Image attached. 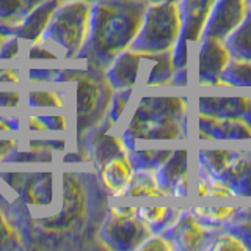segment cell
Listing matches in <instances>:
<instances>
[{"label": "cell", "mask_w": 251, "mask_h": 251, "mask_svg": "<svg viewBox=\"0 0 251 251\" xmlns=\"http://www.w3.org/2000/svg\"><path fill=\"white\" fill-rule=\"evenodd\" d=\"M145 0H96L91 3L90 30L75 61L104 71L118 53L129 49L141 27Z\"/></svg>", "instance_id": "1"}, {"label": "cell", "mask_w": 251, "mask_h": 251, "mask_svg": "<svg viewBox=\"0 0 251 251\" xmlns=\"http://www.w3.org/2000/svg\"><path fill=\"white\" fill-rule=\"evenodd\" d=\"M187 96H141L120 133L127 151L141 143L188 138Z\"/></svg>", "instance_id": "2"}, {"label": "cell", "mask_w": 251, "mask_h": 251, "mask_svg": "<svg viewBox=\"0 0 251 251\" xmlns=\"http://www.w3.org/2000/svg\"><path fill=\"white\" fill-rule=\"evenodd\" d=\"M75 145L105 121L113 88L102 69L85 65L75 80Z\"/></svg>", "instance_id": "3"}, {"label": "cell", "mask_w": 251, "mask_h": 251, "mask_svg": "<svg viewBox=\"0 0 251 251\" xmlns=\"http://www.w3.org/2000/svg\"><path fill=\"white\" fill-rule=\"evenodd\" d=\"M91 3L83 0L63 2L55 10L43 33V41L61 49V60L77 58L90 30Z\"/></svg>", "instance_id": "4"}, {"label": "cell", "mask_w": 251, "mask_h": 251, "mask_svg": "<svg viewBox=\"0 0 251 251\" xmlns=\"http://www.w3.org/2000/svg\"><path fill=\"white\" fill-rule=\"evenodd\" d=\"M182 31L179 3H149L141 27L129 49L145 53L171 52Z\"/></svg>", "instance_id": "5"}, {"label": "cell", "mask_w": 251, "mask_h": 251, "mask_svg": "<svg viewBox=\"0 0 251 251\" xmlns=\"http://www.w3.org/2000/svg\"><path fill=\"white\" fill-rule=\"evenodd\" d=\"M151 234V229L138 218L135 206L110 204L99 226L98 242L102 250L133 251Z\"/></svg>", "instance_id": "6"}, {"label": "cell", "mask_w": 251, "mask_h": 251, "mask_svg": "<svg viewBox=\"0 0 251 251\" xmlns=\"http://www.w3.org/2000/svg\"><path fill=\"white\" fill-rule=\"evenodd\" d=\"M190 171H188V149L173 148V152L154 171L157 188L163 198H187L190 193Z\"/></svg>", "instance_id": "7"}, {"label": "cell", "mask_w": 251, "mask_h": 251, "mask_svg": "<svg viewBox=\"0 0 251 251\" xmlns=\"http://www.w3.org/2000/svg\"><path fill=\"white\" fill-rule=\"evenodd\" d=\"M231 60V53L225 41L217 38H201L198 60H196L198 85L207 88H220V78Z\"/></svg>", "instance_id": "8"}, {"label": "cell", "mask_w": 251, "mask_h": 251, "mask_svg": "<svg viewBox=\"0 0 251 251\" xmlns=\"http://www.w3.org/2000/svg\"><path fill=\"white\" fill-rule=\"evenodd\" d=\"M217 231L204 227L198 220L193 217L190 209H182L179 218L173 223L168 229H165L162 235H165L175 250L179 251H200L206 250L212 237Z\"/></svg>", "instance_id": "9"}, {"label": "cell", "mask_w": 251, "mask_h": 251, "mask_svg": "<svg viewBox=\"0 0 251 251\" xmlns=\"http://www.w3.org/2000/svg\"><path fill=\"white\" fill-rule=\"evenodd\" d=\"M248 10V0H217L210 8L201 38H217L225 41L243 22Z\"/></svg>", "instance_id": "10"}, {"label": "cell", "mask_w": 251, "mask_h": 251, "mask_svg": "<svg viewBox=\"0 0 251 251\" xmlns=\"http://www.w3.org/2000/svg\"><path fill=\"white\" fill-rule=\"evenodd\" d=\"M196 123L201 141H234L247 143L251 148V129L243 120H220L198 113Z\"/></svg>", "instance_id": "11"}, {"label": "cell", "mask_w": 251, "mask_h": 251, "mask_svg": "<svg viewBox=\"0 0 251 251\" xmlns=\"http://www.w3.org/2000/svg\"><path fill=\"white\" fill-rule=\"evenodd\" d=\"M93 170L110 198H126V190L133 175L127 151L108 157L105 162H102Z\"/></svg>", "instance_id": "12"}, {"label": "cell", "mask_w": 251, "mask_h": 251, "mask_svg": "<svg viewBox=\"0 0 251 251\" xmlns=\"http://www.w3.org/2000/svg\"><path fill=\"white\" fill-rule=\"evenodd\" d=\"M145 52L126 49L104 69L108 83L113 90L135 88L140 82V69L145 60Z\"/></svg>", "instance_id": "13"}, {"label": "cell", "mask_w": 251, "mask_h": 251, "mask_svg": "<svg viewBox=\"0 0 251 251\" xmlns=\"http://www.w3.org/2000/svg\"><path fill=\"white\" fill-rule=\"evenodd\" d=\"M60 0H43L38 6H35L18 25L10 28V35L19 38L22 46L33 44L43 41V33L55 10L60 6Z\"/></svg>", "instance_id": "14"}, {"label": "cell", "mask_w": 251, "mask_h": 251, "mask_svg": "<svg viewBox=\"0 0 251 251\" xmlns=\"http://www.w3.org/2000/svg\"><path fill=\"white\" fill-rule=\"evenodd\" d=\"M215 2L217 0H180L179 2V10L182 16L180 38H184L188 44L200 43L210 8Z\"/></svg>", "instance_id": "15"}, {"label": "cell", "mask_w": 251, "mask_h": 251, "mask_svg": "<svg viewBox=\"0 0 251 251\" xmlns=\"http://www.w3.org/2000/svg\"><path fill=\"white\" fill-rule=\"evenodd\" d=\"M250 99V96H200L196 108L200 115L220 120H242Z\"/></svg>", "instance_id": "16"}, {"label": "cell", "mask_w": 251, "mask_h": 251, "mask_svg": "<svg viewBox=\"0 0 251 251\" xmlns=\"http://www.w3.org/2000/svg\"><path fill=\"white\" fill-rule=\"evenodd\" d=\"M217 182L223 184L232 196H251V151H245L235 159Z\"/></svg>", "instance_id": "17"}, {"label": "cell", "mask_w": 251, "mask_h": 251, "mask_svg": "<svg viewBox=\"0 0 251 251\" xmlns=\"http://www.w3.org/2000/svg\"><path fill=\"white\" fill-rule=\"evenodd\" d=\"M180 207H163V206H138L137 215L152 234H162L165 229L179 218Z\"/></svg>", "instance_id": "18"}, {"label": "cell", "mask_w": 251, "mask_h": 251, "mask_svg": "<svg viewBox=\"0 0 251 251\" xmlns=\"http://www.w3.org/2000/svg\"><path fill=\"white\" fill-rule=\"evenodd\" d=\"M232 60L251 61V8L240 25L225 39Z\"/></svg>", "instance_id": "19"}, {"label": "cell", "mask_w": 251, "mask_h": 251, "mask_svg": "<svg viewBox=\"0 0 251 251\" xmlns=\"http://www.w3.org/2000/svg\"><path fill=\"white\" fill-rule=\"evenodd\" d=\"M43 0H0V30L10 36V28L25 18Z\"/></svg>", "instance_id": "20"}, {"label": "cell", "mask_w": 251, "mask_h": 251, "mask_svg": "<svg viewBox=\"0 0 251 251\" xmlns=\"http://www.w3.org/2000/svg\"><path fill=\"white\" fill-rule=\"evenodd\" d=\"M68 104V94L63 90H33L28 88L24 96V107L28 112L46 108L65 110Z\"/></svg>", "instance_id": "21"}, {"label": "cell", "mask_w": 251, "mask_h": 251, "mask_svg": "<svg viewBox=\"0 0 251 251\" xmlns=\"http://www.w3.org/2000/svg\"><path fill=\"white\" fill-rule=\"evenodd\" d=\"M173 148H141L127 151L133 171H155L168 159Z\"/></svg>", "instance_id": "22"}, {"label": "cell", "mask_w": 251, "mask_h": 251, "mask_svg": "<svg viewBox=\"0 0 251 251\" xmlns=\"http://www.w3.org/2000/svg\"><path fill=\"white\" fill-rule=\"evenodd\" d=\"M126 198H163L157 188L154 171H133L126 190Z\"/></svg>", "instance_id": "23"}, {"label": "cell", "mask_w": 251, "mask_h": 251, "mask_svg": "<svg viewBox=\"0 0 251 251\" xmlns=\"http://www.w3.org/2000/svg\"><path fill=\"white\" fill-rule=\"evenodd\" d=\"M193 217L198 220V222L212 231H218L223 229V225L229 220L237 207H209V206H195V207H188Z\"/></svg>", "instance_id": "24"}, {"label": "cell", "mask_w": 251, "mask_h": 251, "mask_svg": "<svg viewBox=\"0 0 251 251\" xmlns=\"http://www.w3.org/2000/svg\"><path fill=\"white\" fill-rule=\"evenodd\" d=\"M251 88V61L231 60L220 78V88Z\"/></svg>", "instance_id": "25"}, {"label": "cell", "mask_w": 251, "mask_h": 251, "mask_svg": "<svg viewBox=\"0 0 251 251\" xmlns=\"http://www.w3.org/2000/svg\"><path fill=\"white\" fill-rule=\"evenodd\" d=\"M225 231H229L240 239L248 251H251V207H237L234 215L223 225Z\"/></svg>", "instance_id": "26"}, {"label": "cell", "mask_w": 251, "mask_h": 251, "mask_svg": "<svg viewBox=\"0 0 251 251\" xmlns=\"http://www.w3.org/2000/svg\"><path fill=\"white\" fill-rule=\"evenodd\" d=\"M21 251L25 250L19 231L13 226L10 218L5 214L3 207L0 206V251Z\"/></svg>", "instance_id": "27"}, {"label": "cell", "mask_w": 251, "mask_h": 251, "mask_svg": "<svg viewBox=\"0 0 251 251\" xmlns=\"http://www.w3.org/2000/svg\"><path fill=\"white\" fill-rule=\"evenodd\" d=\"M53 152H41L33 151V149L24 148L19 145L18 149H14L2 160V165L6 163H52Z\"/></svg>", "instance_id": "28"}, {"label": "cell", "mask_w": 251, "mask_h": 251, "mask_svg": "<svg viewBox=\"0 0 251 251\" xmlns=\"http://www.w3.org/2000/svg\"><path fill=\"white\" fill-rule=\"evenodd\" d=\"M206 250L209 251H248L240 239H237L234 234L225 229H218L214 234V237H212Z\"/></svg>", "instance_id": "29"}, {"label": "cell", "mask_w": 251, "mask_h": 251, "mask_svg": "<svg viewBox=\"0 0 251 251\" xmlns=\"http://www.w3.org/2000/svg\"><path fill=\"white\" fill-rule=\"evenodd\" d=\"M132 93H133V88H124V90H115L113 91L112 100H110V107H108V113H107L108 121L113 126H116L118 121L121 120L124 110L130 100Z\"/></svg>", "instance_id": "30"}, {"label": "cell", "mask_w": 251, "mask_h": 251, "mask_svg": "<svg viewBox=\"0 0 251 251\" xmlns=\"http://www.w3.org/2000/svg\"><path fill=\"white\" fill-rule=\"evenodd\" d=\"M21 146L33 149L41 152H65L66 151V140L65 138H27L21 140Z\"/></svg>", "instance_id": "31"}, {"label": "cell", "mask_w": 251, "mask_h": 251, "mask_svg": "<svg viewBox=\"0 0 251 251\" xmlns=\"http://www.w3.org/2000/svg\"><path fill=\"white\" fill-rule=\"evenodd\" d=\"M22 52H24V58H25L27 61H35V60H52V61H57V60H61L60 55L55 53L52 50V47L49 44H46L44 41L22 46Z\"/></svg>", "instance_id": "32"}, {"label": "cell", "mask_w": 251, "mask_h": 251, "mask_svg": "<svg viewBox=\"0 0 251 251\" xmlns=\"http://www.w3.org/2000/svg\"><path fill=\"white\" fill-rule=\"evenodd\" d=\"M58 68H27V71L24 73V78L27 80V83H52L53 77L57 75Z\"/></svg>", "instance_id": "33"}, {"label": "cell", "mask_w": 251, "mask_h": 251, "mask_svg": "<svg viewBox=\"0 0 251 251\" xmlns=\"http://www.w3.org/2000/svg\"><path fill=\"white\" fill-rule=\"evenodd\" d=\"M22 57V43L19 41L18 36L10 35L5 36L2 46H0V60H18Z\"/></svg>", "instance_id": "34"}, {"label": "cell", "mask_w": 251, "mask_h": 251, "mask_svg": "<svg viewBox=\"0 0 251 251\" xmlns=\"http://www.w3.org/2000/svg\"><path fill=\"white\" fill-rule=\"evenodd\" d=\"M173 243L162 234H151L138 247V251H173Z\"/></svg>", "instance_id": "35"}, {"label": "cell", "mask_w": 251, "mask_h": 251, "mask_svg": "<svg viewBox=\"0 0 251 251\" xmlns=\"http://www.w3.org/2000/svg\"><path fill=\"white\" fill-rule=\"evenodd\" d=\"M24 107V94L18 90H0V110H16Z\"/></svg>", "instance_id": "36"}, {"label": "cell", "mask_w": 251, "mask_h": 251, "mask_svg": "<svg viewBox=\"0 0 251 251\" xmlns=\"http://www.w3.org/2000/svg\"><path fill=\"white\" fill-rule=\"evenodd\" d=\"M171 61L175 69L187 68L188 65V43L184 38H177L175 47L171 49Z\"/></svg>", "instance_id": "37"}, {"label": "cell", "mask_w": 251, "mask_h": 251, "mask_svg": "<svg viewBox=\"0 0 251 251\" xmlns=\"http://www.w3.org/2000/svg\"><path fill=\"white\" fill-rule=\"evenodd\" d=\"M41 120L44 121L46 127L49 132H58V133H65L68 132V118L66 115L58 113V115H46V113H39Z\"/></svg>", "instance_id": "38"}, {"label": "cell", "mask_w": 251, "mask_h": 251, "mask_svg": "<svg viewBox=\"0 0 251 251\" xmlns=\"http://www.w3.org/2000/svg\"><path fill=\"white\" fill-rule=\"evenodd\" d=\"M22 126H24V129H25L27 133H44V132H49L46 127V124L44 121L41 120V116H39V113H33V112H28L27 110V113L25 116H24V120H22Z\"/></svg>", "instance_id": "39"}, {"label": "cell", "mask_w": 251, "mask_h": 251, "mask_svg": "<svg viewBox=\"0 0 251 251\" xmlns=\"http://www.w3.org/2000/svg\"><path fill=\"white\" fill-rule=\"evenodd\" d=\"M24 130L22 120L16 115H0V132L19 133Z\"/></svg>", "instance_id": "40"}, {"label": "cell", "mask_w": 251, "mask_h": 251, "mask_svg": "<svg viewBox=\"0 0 251 251\" xmlns=\"http://www.w3.org/2000/svg\"><path fill=\"white\" fill-rule=\"evenodd\" d=\"M83 68H58V73L57 75L53 77L52 83H71V82H75L78 75L83 73Z\"/></svg>", "instance_id": "41"}, {"label": "cell", "mask_w": 251, "mask_h": 251, "mask_svg": "<svg viewBox=\"0 0 251 251\" xmlns=\"http://www.w3.org/2000/svg\"><path fill=\"white\" fill-rule=\"evenodd\" d=\"M24 80V73L21 69L14 68H0V83L18 85Z\"/></svg>", "instance_id": "42"}, {"label": "cell", "mask_w": 251, "mask_h": 251, "mask_svg": "<svg viewBox=\"0 0 251 251\" xmlns=\"http://www.w3.org/2000/svg\"><path fill=\"white\" fill-rule=\"evenodd\" d=\"M19 145H21L19 138H0V163H2V160L11 151L18 149Z\"/></svg>", "instance_id": "43"}, {"label": "cell", "mask_w": 251, "mask_h": 251, "mask_svg": "<svg viewBox=\"0 0 251 251\" xmlns=\"http://www.w3.org/2000/svg\"><path fill=\"white\" fill-rule=\"evenodd\" d=\"M170 86H173V88H185V86H188V69L187 68L175 69Z\"/></svg>", "instance_id": "44"}, {"label": "cell", "mask_w": 251, "mask_h": 251, "mask_svg": "<svg viewBox=\"0 0 251 251\" xmlns=\"http://www.w3.org/2000/svg\"><path fill=\"white\" fill-rule=\"evenodd\" d=\"M206 196H222V198H226V196H232V193L227 190L223 184L215 182V180H207V195Z\"/></svg>", "instance_id": "45"}, {"label": "cell", "mask_w": 251, "mask_h": 251, "mask_svg": "<svg viewBox=\"0 0 251 251\" xmlns=\"http://www.w3.org/2000/svg\"><path fill=\"white\" fill-rule=\"evenodd\" d=\"M242 120L247 123V126L251 129V99H250V104H248V107H247V112L243 113V116H242Z\"/></svg>", "instance_id": "46"}, {"label": "cell", "mask_w": 251, "mask_h": 251, "mask_svg": "<svg viewBox=\"0 0 251 251\" xmlns=\"http://www.w3.org/2000/svg\"><path fill=\"white\" fill-rule=\"evenodd\" d=\"M145 2L149 5V3H165V2H175V3H179L180 0H145Z\"/></svg>", "instance_id": "47"}, {"label": "cell", "mask_w": 251, "mask_h": 251, "mask_svg": "<svg viewBox=\"0 0 251 251\" xmlns=\"http://www.w3.org/2000/svg\"><path fill=\"white\" fill-rule=\"evenodd\" d=\"M60 2L63 3V2H73V0H60ZM83 2H90V3H93V2H96V0H83Z\"/></svg>", "instance_id": "48"}, {"label": "cell", "mask_w": 251, "mask_h": 251, "mask_svg": "<svg viewBox=\"0 0 251 251\" xmlns=\"http://www.w3.org/2000/svg\"><path fill=\"white\" fill-rule=\"evenodd\" d=\"M5 36H6V35H3V33H2V31H0V46H2V43H3V39H5Z\"/></svg>", "instance_id": "49"}, {"label": "cell", "mask_w": 251, "mask_h": 251, "mask_svg": "<svg viewBox=\"0 0 251 251\" xmlns=\"http://www.w3.org/2000/svg\"><path fill=\"white\" fill-rule=\"evenodd\" d=\"M248 5H250V8H251V0H248Z\"/></svg>", "instance_id": "50"}, {"label": "cell", "mask_w": 251, "mask_h": 251, "mask_svg": "<svg viewBox=\"0 0 251 251\" xmlns=\"http://www.w3.org/2000/svg\"><path fill=\"white\" fill-rule=\"evenodd\" d=\"M0 31H2V30H0Z\"/></svg>", "instance_id": "51"}]
</instances>
